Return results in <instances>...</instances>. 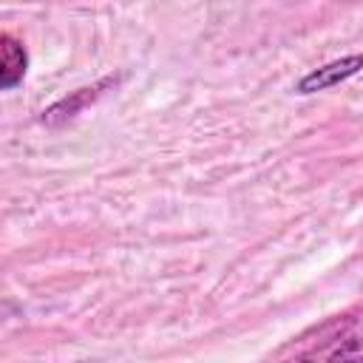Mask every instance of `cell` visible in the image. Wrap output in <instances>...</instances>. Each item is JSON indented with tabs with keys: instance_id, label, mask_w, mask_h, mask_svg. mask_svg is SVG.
Masks as SVG:
<instances>
[{
	"instance_id": "6da1fadb",
	"label": "cell",
	"mask_w": 363,
	"mask_h": 363,
	"mask_svg": "<svg viewBox=\"0 0 363 363\" xmlns=\"http://www.w3.org/2000/svg\"><path fill=\"white\" fill-rule=\"evenodd\" d=\"M363 71V54H349V57H340V60H332L309 74H303L295 85V94H318V91H326V88H335L340 82H346L349 77L360 74Z\"/></svg>"
},
{
	"instance_id": "7a4b0ae2",
	"label": "cell",
	"mask_w": 363,
	"mask_h": 363,
	"mask_svg": "<svg viewBox=\"0 0 363 363\" xmlns=\"http://www.w3.org/2000/svg\"><path fill=\"white\" fill-rule=\"evenodd\" d=\"M111 85H116V77H105V79H99V82H94V85H85V88L71 91L68 96H62V99H57L54 105H48V108L43 111L40 122H43V125H48V128H57V125H62V122L74 119V116H77L79 111H85L94 99H99V96H102V91H105V88H111Z\"/></svg>"
},
{
	"instance_id": "3957f363",
	"label": "cell",
	"mask_w": 363,
	"mask_h": 363,
	"mask_svg": "<svg viewBox=\"0 0 363 363\" xmlns=\"http://www.w3.org/2000/svg\"><path fill=\"white\" fill-rule=\"evenodd\" d=\"M337 326L340 329L332 337H326L329 346H318L306 357H326V360L363 357V318H352V320H343Z\"/></svg>"
},
{
	"instance_id": "277c9868",
	"label": "cell",
	"mask_w": 363,
	"mask_h": 363,
	"mask_svg": "<svg viewBox=\"0 0 363 363\" xmlns=\"http://www.w3.org/2000/svg\"><path fill=\"white\" fill-rule=\"evenodd\" d=\"M28 71V51L23 45V40H17L14 34H3L0 37V88L3 91H14L23 77Z\"/></svg>"
}]
</instances>
